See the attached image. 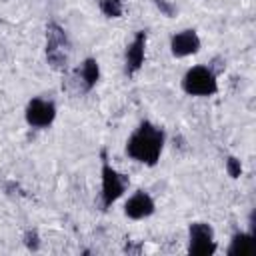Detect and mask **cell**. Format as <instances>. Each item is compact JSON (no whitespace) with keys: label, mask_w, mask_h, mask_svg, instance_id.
Returning <instances> with one entry per match:
<instances>
[{"label":"cell","mask_w":256,"mask_h":256,"mask_svg":"<svg viewBox=\"0 0 256 256\" xmlns=\"http://www.w3.org/2000/svg\"><path fill=\"white\" fill-rule=\"evenodd\" d=\"M162 148H164V132L162 128L150 122H142L126 142V154L132 160L148 166H154L158 162Z\"/></svg>","instance_id":"1"},{"label":"cell","mask_w":256,"mask_h":256,"mask_svg":"<svg viewBox=\"0 0 256 256\" xmlns=\"http://www.w3.org/2000/svg\"><path fill=\"white\" fill-rule=\"evenodd\" d=\"M182 88L190 96H212L218 90V82H216V76L210 68L194 66L184 74Z\"/></svg>","instance_id":"2"},{"label":"cell","mask_w":256,"mask_h":256,"mask_svg":"<svg viewBox=\"0 0 256 256\" xmlns=\"http://www.w3.org/2000/svg\"><path fill=\"white\" fill-rule=\"evenodd\" d=\"M188 252L194 256H208L216 252L214 230L206 222H194L188 230Z\"/></svg>","instance_id":"3"},{"label":"cell","mask_w":256,"mask_h":256,"mask_svg":"<svg viewBox=\"0 0 256 256\" xmlns=\"http://www.w3.org/2000/svg\"><path fill=\"white\" fill-rule=\"evenodd\" d=\"M66 48H68V42H66L64 30L56 24H50L46 32V58L54 68L66 66V58H68Z\"/></svg>","instance_id":"4"},{"label":"cell","mask_w":256,"mask_h":256,"mask_svg":"<svg viewBox=\"0 0 256 256\" xmlns=\"http://www.w3.org/2000/svg\"><path fill=\"white\" fill-rule=\"evenodd\" d=\"M124 188H126V180L122 178V174L104 162V166H102V202H104V206H110L112 202H116L122 196Z\"/></svg>","instance_id":"5"},{"label":"cell","mask_w":256,"mask_h":256,"mask_svg":"<svg viewBox=\"0 0 256 256\" xmlns=\"http://www.w3.org/2000/svg\"><path fill=\"white\" fill-rule=\"evenodd\" d=\"M56 116V108L52 102L42 100V98H34L28 102L26 106V122L34 128H46L52 124Z\"/></svg>","instance_id":"6"},{"label":"cell","mask_w":256,"mask_h":256,"mask_svg":"<svg viewBox=\"0 0 256 256\" xmlns=\"http://www.w3.org/2000/svg\"><path fill=\"white\" fill-rule=\"evenodd\" d=\"M170 50L174 56L178 58H184V56H190V54H196L200 50V38L194 30H182L178 34L172 36L170 40Z\"/></svg>","instance_id":"7"},{"label":"cell","mask_w":256,"mask_h":256,"mask_svg":"<svg viewBox=\"0 0 256 256\" xmlns=\"http://www.w3.org/2000/svg\"><path fill=\"white\" fill-rule=\"evenodd\" d=\"M154 212V200L146 194V192H136L134 196L128 198V202L124 204V214L132 220H142L148 218Z\"/></svg>","instance_id":"8"},{"label":"cell","mask_w":256,"mask_h":256,"mask_svg":"<svg viewBox=\"0 0 256 256\" xmlns=\"http://www.w3.org/2000/svg\"><path fill=\"white\" fill-rule=\"evenodd\" d=\"M144 48H146V32H138L132 40V44L126 50V70L128 74H134L144 64Z\"/></svg>","instance_id":"9"},{"label":"cell","mask_w":256,"mask_h":256,"mask_svg":"<svg viewBox=\"0 0 256 256\" xmlns=\"http://www.w3.org/2000/svg\"><path fill=\"white\" fill-rule=\"evenodd\" d=\"M252 250H254V236L252 234L238 232L232 238V244L228 248V254L230 256H246V254H252Z\"/></svg>","instance_id":"10"},{"label":"cell","mask_w":256,"mask_h":256,"mask_svg":"<svg viewBox=\"0 0 256 256\" xmlns=\"http://www.w3.org/2000/svg\"><path fill=\"white\" fill-rule=\"evenodd\" d=\"M80 78H82L86 90L94 88V84H96L98 78H100V66H98V62H96L94 58L84 60V64H82V68H80Z\"/></svg>","instance_id":"11"},{"label":"cell","mask_w":256,"mask_h":256,"mask_svg":"<svg viewBox=\"0 0 256 256\" xmlns=\"http://www.w3.org/2000/svg\"><path fill=\"white\" fill-rule=\"evenodd\" d=\"M98 4L108 18H118L122 14V0H98Z\"/></svg>","instance_id":"12"},{"label":"cell","mask_w":256,"mask_h":256,"mask_svg":"<svg viewBox=\"0 0 256 256\" xmlns=\"http://www.w3.org/2000/svg\"><path fill=\"white\" fill-rule=\"evenodd\" d=\"M226 170H228V174L232 176V178H238L240 174H242V164H240V160H236V158H228L226 160Z\"/></svg>","instance_id":"13"},{"label":"cell","mask_w":256,"mask_h":256,"mask_svg":"<svg viewBox=\"0 0 256 256\" xmlns=\"http://www.w3.org/2000/svg\"><path fill=\"white\" fill-rule=\"evenodd\" d=\"M24 242H26V246H28L30 250H36V248L40 246V240H38V234H36V232H26Z\"/></svg>","instance_id":"14"},{"label":"cell","mask_w":256,"mask_h":256,"mask_svg":"<svg viewBox=\"0 0 256 256\" xmlns=\"http://www.w3.org/2000/svg\"><path fill=\"white\" fill-rule=\"evenodd\" d=\"M156 6H158L166 16H172V14H174V8H172L170 4H166V0H156Z\"/></svg>","instance_id":"15"}]
</instances>
